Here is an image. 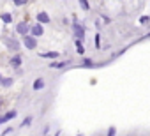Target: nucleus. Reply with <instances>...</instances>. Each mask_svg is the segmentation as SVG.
<instances>
[{
    "instance_id": "nucleus-1",
    "label": "nucleus",
    "mask_w": 150,
    "mask_h": 136,
    "mask_svg": "<svg viewBox=\"0 0 150 136\" xmlns=\"http://www.w3.org/2000/svg\"><path fill=\"white\" fill-rule=\"evenodd\" d=\"M72 30H74V35H76V41H83V37H85V28H83L81 25L74 23V25H72Z\"/></svg>"
},
{
    "instance_id": "nucleus-2",
    "label": "nucleus",
    "mask_w": 150,
    "mask_h": 136,
    "mask_svg": "<svg viewBox=\"0 0 150 136\" xmlns=\"http://www.w3.org/2000/svg\"><path fill=\"white\" fill-rule=\"evenodd\" d=\"M23 44H25L28 50H35V46H37V39L32 37V35H27V37H23Z\"/></svg>"
},
{
    "instance_id": "nucleus-3",
    "label": "nucleus",
    "mask_w": 150,
    "mask_h": 136,
    "mask_svg": "<svg viewBox=\"0 0 150 136\" xmlns=\"http://www.w3.org/2000/svg\"><path fill=\"white\" fill-rule=\"evenodd\" d=\"M9 64L14 67V69H20L21 64H23V57H21V55H13L11 60H9Z\"/></svg>"
},
{
    "instance_id": "nucleus-4",
    "label": "nucleus",
    "mask_w": 150,
    "mask_h": 136,
    "mask_svg": "<svg viewBox=\"0 0 150 136\" xmlns=\"http://www.w3.org/2000/svg\"><path fill=\"white\" fill-rule=\"evenodd\" d=\"M42 32H44V28H42V25L41 23H35L34 27H30V34H32V37H39V35H42Z\"/></svg>"
},
{
    "instance_id": "nucleus-5",
    "label": "nucleus",
    "mask_w": 150,
    "mask_h": 136,
    "mask_svg": "<svg viewBox=\"0 0 150 136\" xmlns=\"http://www.w3.org/2000/svg\"><path fill=\"white\" fill-rule=\"evenodd\" d=\"M6 44H7V48H9L11 51H18V50H20V46H21V44H20V41H16L14 37H9Z\"/></svg>"
},
{
    "instance_id": "nucleus-6",
    "label": "nucleus",
    "mask_w": 150,
    "mask_h": 136,
    "mask_svg": "<svg viewBox=\"0 0 150 136\" xmlns=\"http://www.w3.org/2000/svg\"><path fill=\"white\" fill-rule=\"evenodd\" d=\"M16 32H18V34H21L23 37H27V35H28V32H30V27H28L27 23H23V21H21V23L16 27Z\"/></svg>"
},
{
    "instance_id": "nucleus-7",
    "label": "nucleus",
    "mask_w": 150,
    "mask_h": 136,
    "mask_svg": "<svg viewBox=\"0 0 150 136\" xmlns=\"http://www.w3.org/2000/svg\"><path fill=\"white\" fill-rule=\"evenodd\" d=\"M37 23H50V16L46 13H37Z\"/></svg>"
},
{
    "instance_id": "nucleus-8",
    "label": "nucleus",
    "mask_w": 150,
    "mask_h": 136,
    "mask_svg": "<svg viewBox=\"0 0 150 136\" xmlns=\"http://www.w3.org/2000/svg\"><path fill=\"white\" fill-rule=\"evenodd\" d=\"M58 55H60L58 51H46V53H41L39 57H42V58H51V60H53V58H58Z\"/></svg>"
},
{
    "instance_id": "nucleus-9",
    "label": "nucleus",
    "mask_w": 150,
    "mask_h": 136,
    "mask_svg": "<svg viewBox=\"0 0 150 136\" xmlns=\"http://www.w3.org/2000/svg\"><path fill=\"white\" fill-rule=\"evenodd\" d=\"M16 115H18V113H16L14 110H13V111H9V113H6L4 117H0V124H2V122H7V120H11V118H14Z\"/></svg>"
},
{
    "instance_id": "nucleus-10",
    "label": "nucleus",
    "mask_w": 150,
    "mask_h": 136,
    "mask_svg": "<svg viewBox=\"0 0 150 136\" xmlns=\"http://www.w3.org/2000/svg\"><path fill=\"white\" fill-rule=\"evenodd\" d=\"M44 87V80L42 78H37L35 81H34V90H41Z\"/></svg>"
},
{
    "instance_id": "nucleus-11",
    "label": "nucleus",
    "mask_w": 150,
    "mask_h": 136,
    "mask_svg": "<svg viewBox=\"0 0 150 136\" xmlns=\"http://www.w3.org/2000/svg\"><path fill=\"white\" fill-rule=\"evenodd\" d=\"M0 20H2L4 23H11L13 21V16L9 13H4V14H0Z\"/></svg>"
},
{
    "instance_id": "nucleus-12",
    "label": "nucleus",
    "mask_w": 150,
    "mask_h": 136,
    "mask_svg": "<svg viewBox=\"0 0 150 136\" xmlns=\"http://www.w3.org/2000/svg\"><path fill=\"white\" fill-rule=\"evenodd\" d=\"M0 85H2V87H11L13 85V78H4Z\"/></svg>"
},
{
    "instance_id": "nucleus-13",
    "label": "nucleus",
    "mask_w": 150,
    "mask_h": 136,
    "mask_svg": "<svg viewBox=\"0 0 150 136\" xmlns=\"http://www.w3.org/2000/svg\"><path fill=\"white\" fill-rule=\"evenodd\" d=\"M64 65H67V62H53V64H51V69H57V67H64Z\"/></svg>"
},
{
    "instance_id": "nucleus-14",
    "label": "nucleus",
    "mask_w": 150,
    "mask_h": 136,
    "mask_svg": "<svg viewBox=\"0 0 150 136\" xmlns=\"http://www.w3.org/2000/svg\"><path fill=\"white\" fill-rule=\"evenodd\" d=\"M76 48H78V53H80V55L85 53V50H83V46H81V41H76Z\"/></svg>"
},
{
    "instance_id": "nucleus-15",
    "label": "nucleus",
    "mask_w": 150,
    "mask_h": 136,
    "mask_svg": "<svg viewBox=\"0 0 150 136\" xmlns=\"http://www.w3.org/2000/svg\"><path fill=\"white\" fill-rule=\"evenodd\" d=\"M30 124H32V117H27V118L21 122V125H23V127H28Z\"/></svg>"
},
{
    "instance_id": "nucleus-16",
    "label": "nucleus",
    "mask_w": 150,
    "mask_h": 136,
    "mask_svg": "<svg viewBox=\"0 0 150 136\" xmlns=\"http://www.w3.org/2000/svg\"><path fill=\"white\" fill-rule=\"evenodd\" d=\"M27 2H25V0H16V2H14V6L16 7H20V6H25Z\"/></svg>"
},
{
    "instance_id": "nucleus-17",
    "label": "nucleus",
    "mask_w": 150,
    "mask_h": 136,
    "mask_svg": "<svg viewBox=\"0 0 150 136\" xmlns=\"http://www.w3.org/2000/svg\"><path fill=\"white\" fill-rule=\"evenodd\" d=\"M115 132H117V131H115V127H110V131H108V136H115Z\"/></svg>"
},
{
    "instance_id": "nucleus-18",
    "label": "nucleus",
    "mask_w": 150,
    "mask_h": 136,
    "mask_svg": "<svg viewBox=\"0 0 150 136\" xmlns=\"http://www.w3.org/2000/svg\"><path fill=\"white\" fill-rule=\"evenodd\" d=\"M80 6H81L83 9H88V7H90V6H88V2H80Z\"/></svg>"
},
{
    "instance_id": "nucleus-19",
    "label": "nucleus",
    "mask_w": 150,
    "mask_h": 136,
    "mask_svg": "<svg viewBox=\"0 0 150 136\" xmlns=\"http://www.w3.org/2000/svg\"><path fill=\"white\" fill-rule=\"evenodd\" d=\"M2 80H4V78H2V76H0V83H2Z\"/></svg>"
}]
</instances>
